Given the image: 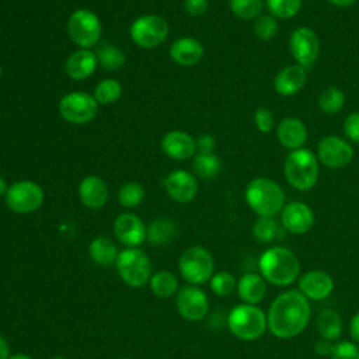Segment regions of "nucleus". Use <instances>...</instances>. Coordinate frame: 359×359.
Returning a JSON list of instances; mask_svg holds the SVG:
<instances>
[{"instance_id":"obj_53","label":"nucleus","mask_w":359,"mask_h":359,"mask_svg":"<svg viewBox=\"0 0 359 359\" xmlns=\"http://www.w3.org/2000/svg\"><path fill=\"white\" fill-rule=\"evenodd\" d=\"M121 359H132V358H121Z\"/></svg>"},{"instance_id":"obj_44","label":"nucleus","mask_w":359,"mask_h":359,"mask_svg":"<svg viewBox=\"0 0 359 359\" xmlns=\"http://www.w3.org/2000/svg\"><path fill=\"white\" fill-rule=\"evenodd\" d=\"M196 140V150L198 153H213L215 150V139L210 135H201Z\"/></svg>"},{"instance_id":"obj_33","label":"nucleus","mask_w":359,"mask_h":359,"mask_svg":"<svg viewBox=\"0 0 359 359\" xmlns=\"http://www.w3.org/2000/svg\"><path fill=\"white\" fill-rule=\"evenodd\" d=\"M97 62L98 65L104 69V70H109V72H115L119 70L123 65H125V53L114 46V45H104L101 46L97 53Z\"/></svg>"},{"instance_id":"obj_13","label":"nucleus","mask_w":359,"mask_h":359,"mask_svg":"<svg viewBox=\"0 0 359 359\" xmlns=\"http://www.w3.org/2000/svg\"><path fill=\"white\" fill-rule=\"evenodd\" d=\"M317 158L328 168H342L352 161L353 147L346 139L330 135L318 142Z\"/></svg>"},{"instance_id":"obj_39","label":"nucleus","mask_w":359,"mask_h":359,"mask_svg":"<svg viewBox=\"0 0 359 359\" xmlns=\"http://www.w3.org/2000/svg\"><path fill=\"white\" fill-rule=\"evenodd\" d=\"M209 286L212 292L217 296H229L237 289V282L236 278L230 272H217L215 273L210 280Z\"/></svg>"},{"instance_id":"obj_26","label":"nucleus","mask_w":359,"mask_h":359,"mask_svg":"<svg viewBox=\"0 0 359 359\" xmlns=\"http://www.w3.org/2000/svg\"><path fill=\"white\" fill-rule=\"evenodd\" d=\"M88 254L95 264L108 266L116 261L119 252L112 240L107 237H97L90 243Z\"/></svg>"},{"instance_id":"obj_23","label":"nucleus","mask_w":359,"mask_h":359,"mask_svg":"<svg viewBox=\"0 0 359 359\" xmlns=\"http://www.w3.org/2000/svg\"><path fill=\"white\" fill-rule=\"evenodd\" d=\"M109 196L108 187L104 180L97 175H87L79 184L80 202L90 209L102 208Z\"/></svg>"},{"instance_id":"obj_37","label":"nucleus","mask_w":359,"mask_h":359,"mask_svg":"<svg viewBox=\"0 0 359 359\" xmlns=\"http://www.w3.org/2000/svg\"><path fill=\"white\" fill-rule=\"evenodd\" d=\"M254 35L261 41H271L276 36L279 31L278 18L272 14H261L254 20L252 25Z\"/></svg>"},{"instance_id":"obj_41","label":"nucleus","mask_w":359,"mask_h":359,"mask_svg":"<svg viewBox=\"0 0 359 359\" xmlns=\"http://www.w3.org/2000/svg\"><path fill=\"white\" fill-rule=\"evenodd\" d=\"M254 123H255V128L259 132L269 133L273 129V115H272V112L265 107H259L254 112Z\"/></svg>"},{"instance_id":"obj_36","label":"nucleus","mask_w":359,"mask_h":359,"mask_svg":"<svg viewBox=\"0 0 359 359\" xmlns=\"http://www.w3.org/2000/svg\"><path fill=\"white\" fill-rule=\"evenodd\" d=\"M229 6L240 20H255L262 13L264 0H230Z\"/></svg>"},{"instance_id":"obj_15","label":"nucleus","mask_w":359,"mask_h":359,"mask_svg":"<svg viewBox=\"0 0 359 359\" xmlns=\"http://www.w3.org/2000/svg\"><path fill=\"white\" fill-rule=\"evenodd\" d=\"M163 187L167 195L178 203H188L198 194L196 177L185 170L171 171L163 180Z\"/></svg>"},{"instance_id":"obj_12","label":"nucleus","mask_w":359,"mask_h":359,"mask_svg":"<svg viewBox=\"0 0 359 359\" xmlns=\"http://www.w3.org/2000/svg\"><path fill=\"white\" fill-rule=\"evenodd\" d=\"M289 49L293 59L302 67L314 65L320 53V41L317 34L309 27L296 28L289 38Z\"/></svg>"},{"instance_id":"obj_43","label":"nucleus","mask_w":359,"mask_h":359,"mask_svg":"<svg viewBox=\"0 0 359 359\" xmlns=\"http://www.w3.org/2000/svg\"><path fill=\"white\" fill-rule=\"evenodd\" d=\"M209 0H184V10L191 17L203 15L208 11Z\"/></svg>"},{"instance_id":"obj_52","label":"nucleus","mask_w":359,"mask_h":359,"mask_svg":"<svg viewBox=\"0 0 359 359\" xmlns=\"http://www.w3.org/2000/svg\"><path fill=\"white\" fill-rule=\"evenodd\" d=\"M3 76V67H1V65H0V77Z\"/></svg>"},{"instance_id":"obj_49","label":"nucleus","mask_w":359,"mask_h":359,"mask_svg":"<svg viewBox=\"0 0 359 359\" xmlns=\"http://www.w3.org/2000/svg\"><path fill=\"white\" fill-rule=\"evenodd\" d=\"M7 189H8V185H7V181H6V178L0 175V198L6 196V194H7Z\"/></svg>"},{"instance_id":"obj_4","label":"nucleus","mask_w":359,"mask_h":359,"mask_svg":"<svg viewBox=\"0 0 359 359\" xmlns=\"http://www.w3.org/2000/svg\"><path fill=\"white\" fill-rule=\"evenodd\" d=\"M283 174L289 185L297 191L311 189L318 180V158L310 149L289 151L283 163Z\"/></svg>"},{"instance_id":"obj_48","label":"nucleus","mask_w":359,"mask_h":359,"mask_svg":"<svg viewBox=\"0 0 359 359\" xmlns=\"http://www.w3.org/2000/svg\"><path fill=\"white\" fill-rule=\"evenodd\" d=\"M356 1H358V0H328V3H331V4L335 6V7H341V8H344V7H351V6H353Z\"/></svg>"},{"instance_id":"obj_34","label":"nucleus","mask_w":359,"mask_h":359,"mask_svg":"<svg viewBox=\"0 0 359 359\" xmlns=\"http://www.w3.org/2000/svg\"><path fill=\"white\" fill-rule=\"evenodd\" d=\"M144 195L146 192L140 182H136V181L125 182L118 191V202L121 206L126 209H132L139 206L143 202Z\"/></svg>"},{"instance_id":"obj_25","label":"nucleus","mask_w":359,"mask_h":359,"mask_svg":"<svg viewBox=\"0 0 359 359\" xmlns=\"http://www.w3.org/2000/svg\"><path fill=\"white\" fill-rule=\"evenodd\" d=\"M237 292L244 303L257 304L265 297V279L257 273H245L237 282Z\"/></svg>"},{"instance_id":"obj_50","label":"nucleus","mask_w":359,"mask_h":359,"mask_svg":"<svg viewBox=\"0 0 359 359\" xmlns=\"http://www.w3.org/2000/svg\"><path fill=\"white\" fill-rule=\"evenodd\" d=\"M8 359H32V358L25 353H15V355H10Z\"/></svg>"},{"instance_id":"obj_42","label":"nucleus","mask_w":359,"mask_h":359,"mask_svg":"<svg viewBox=\"0 0 359 359\" xmlns=\"http://www.w3.org/2000/svg\"><path fill=\"white\" fill-rule=\"evenodd\" d=\"M345 136L352 142L359 144V112L349 114L344 121Z\"/></svg>"},{"instance_id":"obj_40","label":"nucleus","mask_w":359,"mask_h":359,"mask_svg":"<svg viewBox=\"0 0 359 359\" xmlns=\"http://www.w3.org/2000/svg\"><path fill=\"white\" fill-rule=\"evenodd\" d=\"M331 359H359V348L353 342L342 341L334 345Z\"/></svg>"},{"instance_id":"obj_29","label":"nucleus","mask_w":359,"mask_h":359,"mask_svg":"<svg viewBox=\"0 0 359 359\" xmlns=\"http://www.w3.org/2000/svg\"><path fill=\"white\" fill-rule=\"evenodd\" d=\"M149 283L151 292L160 299H168L178 292L177 276L170 271H158L153 273Z\"/></svg>"},{"instance_id":"obj_30","label":"nucleus","mask_w":359,"mask_h":359,"mask_svg":"<svg viewBox=\"0 0 359 359\" xmlns=\"http://www.w3.org/2000/svg\"><path fill=\"white\" fill-rule=\"evenodd\" d=\"M192 168L196 177L212 180L220 172L222 161L215 153H196L194 157Z\"/></svg>"},{"instance_id":"obj_14","label":"nucleus","mask_w":359,"mask_h":359,"mask_svg":"<svg viewBox=\"0 0 359 359\" xmlns=\"http://www.w3.org/2000/svg\"><path fill=\"white\" fill-rule=\"evenodd\" d=\"M177 309L182 318L188 321L202 320L209 310V299L206 293L195 286H184L177 292Z\"/></svg>"},{"instance_id":"obj_24","label":"nucleus","mask_w":359,"mask_h":359,"mask_svg":"<svg viewBox=\"0 0 359 359\" xmlns=\"http://www.w3.org/2000/svg\"><path fill=\"white\" fill-rule=\"evenodd\" d=\"M97 66H98L97 56L93 50L79 49L67 57L65 70L70 79L80 81L93 76Z\"/></svg>"},{"instance_id":"obj_11","label":"nucleus","mask_w":359,"mask_h":359,"mask_svg":"<svg viewBox=\"0 0 359 359\" xmlns=\"http://www.w3.org/2000/svg\"><path fill=\"white\" fill-rule=\"evenodd\" d=\"M43 189L36 182L28 180L17 181L8 185L4 196L8 209L20 215L32 213L39 209L43 203Z\"/></svg>"},{"instance_id":"obj_3","label":"nucleus","mask_w":359,"mask_h":359,"mask_svg":"<svg viewBox=\"0 0 359 359\" xmlns=\"http://www.w3.org/2000/svg\"><path fill=\"white\" fill-rule=\"evenodd\" d=\"M259 271L265 280L275 286H287L296 280L300 264L294 252L283 247H272L259 258Z\"/></svg>"},{"instance_id":"obj_20","label":"nucleus","mask_w":359,"mask_h":359,"mask_svg":"<svg viewBox=\"0 0 359 359\" xmlns=\"http://www.w3.org/2000/svg\"><path fill=\"white\" fill-rule=\"evenodd\" d=\"M307 81L306 69L300 65H289L280 69L273 79V88L282 97L297 94Z\"/></svg>"},{"instance_id":"obj_32","label":"nucleus","mask_w":359,"mask_h":359,"mask_svg":"<svg viewBox=\"0 0 359 359\" xmlns=\"http://www.w3.org/2000/svg\"><path fill=\"white\" fill-rule=\"evenodd\" d=\"M122 95V86L115 79H104L95 87L93 97L98 104L109 105L116 102Z\"/></svg>"},{"instance_id":"obj_5","label":"nucleus","mask_w":359,"mask_h":359,"mask_svg":"<svg viewBox=\"0 0 359 359\" xmlns=\"http://www.w3.org/2000/svg\"><path fill=\"white\" fill-rule=\"evenodd\" d=\"M229 328L233 335L243 341L259 339L266 327L268 318L265 313L255 304H240L236 306L227 318Z\"/></svg>"},{"instance_id":"obj_19","label":"nucleus","mask_w":359,"mask_h":359,"mask_svg":"<svg viewBox=\"0 0 359 359\" xmlns=\"http://www.w3.org/2000/svg\"><path fill=\"white\" fill-rule=\"evenodd\" d=\"M203 45L194 36L177 38L170 46V57L180 66H195L203 57Z\"/></svg>"},{"instance_id":"obj_28","label":"nucleus","mask_w":359,"mask_h":359,"mask_svg":"<svg viewBox=\"0 0 359 359\" xmlns=\"http://www.w3.org/2000/svg\"><path fill=\"white\" fill-rule=\"evenodd\" d=\"M317 328L321 338L327 341L338 339L342 334V320L335 310L325 309L318 314Z\"/></svg>"},{"instance_id":"obj_45","label":"nucleus","mask_w":359,"mask_h":359,"mask_svg":"<svg viewBox=\"0 0 359 359\" xmlns=\"http://www.w3.org/2000/svg\"><path fill=\"white\" fill-rule=\"evenodd\" d=\"M332 349H334V345L331 344V341H327V339H324V338L318 339V341L316 342V345H314L316 353H318V355H321V356H327V355L331 356Z\"/></svg>"},{"instance_id":"obj_47","label":"nucleus","mask_w":359,"mask_h":359,"mask_svg":"<svg viewBox=\"0 0 359 359\" xmlns=\"http://www.w3.org/2000/svg\"><path fill=\"white\" fill-rule=\"evenodd\" d=\"M8 356H10L8 342L3 335H0V359H8Z\"/></svg>"},{"instance_id":"obj_8","label":"nucleus","mask_w":359,"mask_h":359,"mask_svg":"<svg viewBox=\"0 0 359 359\" xmlns=\"http://www.w3.org/2000/svg\"><path fill=\"white\" fill-rule=\"evenodd\" d=\"M67 32L80 49H90L100 41L102 25L94 11L79 8L67 20Z\"/></svg>"},{"instance_id":"obj_31","label":"nucleus","mask_w":359,"mask_h":359,"mask_svg":"<svg viewBox=\"0 0 359 359\" xmlns=\"http://www.w3.org/2000/svg\"><path fill=\"white\" fill-rule=\"evenodd\" d=\"M345 105V94L335 86H330L323 90L318 95V108L327 114L334 115L338 114Z\"/></svg>"},{"instance_id":"obj_17","label":"nucleus","mask_w":359,"mask_h":359,"mask_svg":"<svg viewBox=\"0 0 359 359\" xmlns=\"http://www.w3.org/2000/svg\"><path fill=\"white\" fill-rule=\"evenodd\" d=\"M314 213L303 202H290L280 212V223L285 230L293 234H304L314 226Z\"/></svg>"},{"instance_id":"obj_46","label":"nucleus","mask_w":359,"mask_h":359,"mask_svg":"<svg viewBox=\"0 0 359 359\" xmlns=\"http://www.w3.org/2000/svg\"><path fill=\"white\" fill-rule=\"evenodd\" d=\"M351 337L353 341L359 342V313H356L351 320Z\"/></svg>"},{"instance_id":"obj_18","label":"nucleus","mask_w":359,"mask_h":359,"mask_svg":"<svg viewBox=\"0 0 359 359\" xmlns=\"http://www.w3.org/2000/svg\"><path fill=\"white\" fill-rule=\"evenodd\" d=\"M160 146L163 153L172 160H187L196 154V140L182 130L167 132Z\"/></svg>"},{"instance_id":"obj_22","label":"nucleus","mask_w":359,"mask_h":359,"mask_svg":"<svg viewBox=\"0 0 359 359\" xmlns=\"http://www.w3.org/2000/svg\"><path fill=\"white\" fill-rule=\"evenodd\" d=\"M299 289L309 299L323 300L331 294L334 289V280L328 273L313 269L306 272L299 279Z\"/></svg>"},{"instance_id":"obj_51","label":"nucleus","mask_w":359,"mask_h":359,"mask_svg":"<svg viewBox=\"0 0 359 359\" xmlns=\"http://www.w3.org/2000/svg\"><path fill=\"white\" fill-rule=\"evenodd\" d=\"M50 359H66V358H62V356H55V358H50Z\"/></svg>"},{"instance_id":"obj_10","label":"nucleus","mask_w":359,"mask_h":359,"mask_svg":"<svg viewBox=\"0 0 359 359\" xmlns=\"http://www.w3.org/2000/svg\"><path fill=\"white\" fill-rule=\"evenodd\" d=\"M59 114L73 125H84L97 116L98 102L88 93L70 91L60 98Z\"/></svg>"},{"instance_id":"obj_35","label":"nucleus","mask_w":359,"mask_h":359,"mask_svg":"<svg viewBox=\"0 0 359 359\" xmlns=\"http://www.w3.org/2000/svg\"><path fill=\"white\" fill-rule=\"evenodd\" d=\"M252 234L254 238L259 243H269L275 238H278L282 231L278 224V222L273 217H264L259 216L252 226Z\"/></svg>"},{"instance_id":"obj_9","label":"nucleus","mask_w":359,"mask_h":359,"mask_svg":"<svg viewBox=\"0 0 359 359\" xmlns=\"http://www.w3.org/2000/svg\"><path fill=\"white\" fill-rule=\"evenodd\" d=\"M168 31L167 21L157 14L140 15L129 28L132 41L143 49H151L161 45L167 39Z\"/></svg>"},{"instance_id":"obj_21","label":"nucleus","mask_w":359,"mask_h":359,"mask_svg":"<svg viewBox=\"0 0 359 359\" xmlns=\"http://www.w3.org/2000/svg\"><path fill=\"white\" fill-rule=\"evenodd\" d=\"M276 136L279 143L292 151L304 146L309 133L302 119L296 116H286L279 122L276 128Z\"/></svg>"},{"instance_id":"obj_2","label":"nucleus","mask_w":359,"mask_h":359,"mask_svg":"<svg viewBox=\"0 0 359 359\" xmlns=\"http://www.w3.org/2000/svg\"><path fill=\"white\" fill-rule=\"evenodd\" d=\"M244 196L247 205L258 216L264 217H275L285 206V192L282 187L268 177L251 180L245 188Z\"/></svg>"},{"instance_id":"obj_16","label":"nucleus","mask_w":359,"mask_h":359,"mask_svg":"<svg viewBox=\"0 0 359 359\" xmlns=\"http://www.w3.org/2000/svg\"><path fill=\"white\" fill-rule=\"evenodd\" d=\"M114 234L121 244L135 248L146 240V226L135 213H121L114 222Z\"/></svg>"},{"instance_id":"obj_27","label":"nucleus","mask_w":359,"mask_h":359,"mask_svg":"<svg viewBox=\"0 0 359 359\" xmlns=\"http://www.w3.org/2000/svg\"><path fill=\"white\" fill-rule=\"evenodd\" d=\"M177 234V226L170 219H157L146 227V238L153 245L170 243Z\"/></svg>"},{"instance_id":"obj_1","label":"nucleus","mask_w":359,"mask_h":359,"mask_svg":"<svg viewBox=\"0 0 359 359\" xmlns=\"http://www.w3.org/2000/svg\"><path fill=\"white\" fill-rule=\"evenodd\" d=\"M310 303L299 290H287L279 294L268 311L269 331L282 339L293 338L304 331L310 321Z\"/></svg>"},{"instance_id":"obj_7","label":"nucleus","mask_w":359,"mask_h":359,"mask_svg":"<svg viewBox=\"0 0 359 359\" xmlns=\"http://www.w3.org/2000/svg\"><path fill=\"white\" fill-rule=\"evenodd\" d=\"M178 269L181 276L188 283L196 286L210 280L213 276L215 261L206 248L201 245H192L181 254Z\"/></svg>"},{"instance_id":"obj_38","label":"nucleus","mask_w":359,"mask_h":359,"mask_svg":"<svg viewBox=\"0 0 359 359\" xmlns=\"http://www.w3.org/2000/svg\"><path fill=\"white\" fill-rule=\"evenodd\" d=\"M266 7L278 20H289L300 11L302 0H266Z\"/></svg>"},{"instance_id":"obj_6","label":"nucleus","mask_w":359,"mask_h":359,"mask_svg":"<svg viewBox=\"0 0 359 359\" xmlns=\"http://www.w3.org/2000/svg\"><path fill=\"white\" fill-rule=\"evenodd\" d=\"M119 278L130 287H140L151 278L150 259L139 248H125L118 254L115 261Z\"/></svg>"}]
</instances>
